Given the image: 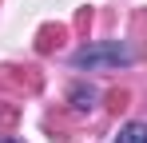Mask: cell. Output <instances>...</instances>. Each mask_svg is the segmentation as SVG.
Wrapping results in <instances>:
<instances>
[{"mask_svg":"<svg viewBox=\"0 0 147 143\" xmlns=\"http://www.w3.org/2000/svg\"><path fill=\"white\" fill-rule=\"evenodd\" d=\"M131 64V48L111 40V44H84L76 52V68H127Z\"/></svg>","mask_w":147,"mask_h":143,"instance_id":"cell-1","label":"cell"},{"mask_svg":"<svg viewBox=\"0 0 147 143\" xmlns=\"http://www.w3.org/2000/svg\"><path fill=\"white\" fill-rule=\"evenodd\" d=\"M44 88L40 68H20V64H4L0 68V92L4 95H36Z\"/></svg>","mask_w":147,"mask_h":143,"instance_id":"cell-2","label":"cell"},{"mask_svg":"<svg viewBox=\"0 0 147 143\" xmlns=\"http://www.w3.org/2000/svg\"><path fill=\"white\" fill-rule=\"evenodd\" d=\"M68 24H44L40 32H36V52L40 56H48V52H56V48H64V40H68Z\"/></svg>","mask_w":147,"mask_h":143,"instance_id":"cell-3","label":"cell"},{"mask_svg":"<svg viewBox=\"0 0 147 143\" xmlns=\"http://www.w3.org/2000/svg\"><path fill=\"white\" fill-rule=\"evenodd\" d=\"M115 143H147V123H127V127H119Z\"/></svg>","mask_w":147,"mask_h":143,"instance_id":"cell-4","label":"cell"},{"mask_svg":"<svg viewBox=\"0 0 147 143\" xmlns=\"http://www.w3.org/2000/svg\"><path fill=\"white\" fill-rule=\"evenodd\" d=\"M127 103H131V92H127V88H111V92H107V107H111V111H123Z\"/></svg>","mask_w":147,"mask_h":143,"instance_id":"cell-5","label":"cell"},{"mask_svg":"<svg viewBox=\"0 0 147 143\" xmlns=\"http://www.w3.org/2000/svg\"><path fill=\"white\" fill-rule=\"evenodd\" d=\"M92 99H96L92 88H76V92H72V107H76V111H88V107H92Z\"/></svg>","mask_w":147,"mask_h":143,"instance_id":"cell-6","label":"cell"},{"mask_svg":"<svg viewBox=\"0 0 147 143\" xmlns=\"http://www.w3.org/2000/svg\"><path fill=\"white\" fill-rule=\"evenodd\" d=\"M92 20H96V12H92V8H80V12H76V20H72V28L80 32V36H88V28H92Z\"/></svg>","mask_w":147,"mask_h":143,"instance_id":"cell-7","label":"cell"},{"mask_svg":"<svg viewBox=\"0 0 147 143\" xmlns=\"http://www.w3.org/2000/svg\"><path fill=\"white\" fill-rule=\"evenodd\" d=\"M16 123V103H4V111H0V127H12Z\"/></svg>","mask_w":147,"mask_h":143,"instance_id":"cell-8","label":"cell"},{"mask_svg":"<svg viewBox=\"0 0 147 143\" xmlns=\"http://www.w3.org/2000/svg\"><path fill=\"white\" fill-rule=\"evenodd\" d=\"M8 143H12V139H8Z\"/></svg>","mask_w":147,"mask_h":143,"instance_id":"cell-9","label":"cell"}]
</instances>
